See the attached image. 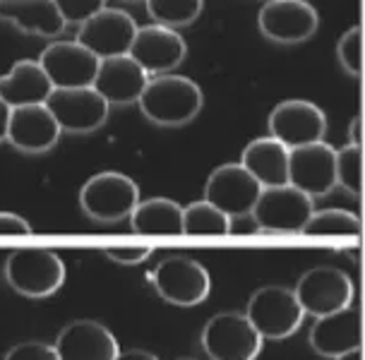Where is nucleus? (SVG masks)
<instances>
[{
	"mask_svg": "<svg viewBox=\"0 0 365 360\" xmlns=\"http://www.w3.org/2000/svg\"><path fill=\"white\" fill-rule=\"evenodd\" d=\"M0 22L43 38L61 36L68 27L53 0H0Z\"/></svg>",
	"mask_w": 365,
	"mask_h": 360,
	"instance_id": "412c9836",
	"label": "nucleus"
},
{
	"mask_svg": "<svg viewBox=\"0 0 365 360\" xmlns=\"http://www.w3.org/2000/svg\"><path fill=\"white\" fill-rule=\"evenodd\" d=\"M145 3L149 17L156 24H164L171 29L192 24L205 8V0H145Z\"/></svg>",
	"mask_w": 365,
	"mask_h": 360,
	"instance_id": "bb28decb",
	"label": "nucleus"
},
{
	"mask_svg": "<svg viewBox=\"0 0 365 360\" xmlns=\"http://www.w3.org/2000/svg\"><path fill=\"white\" fill-rule=\"evenodd\" d=\"M363 231L361 216L346 209H322L312 212L310 219L305 221L303 233L308 235H354L358 238Z\"/></svg>",
	"mask_w": 365,
	"mask_h": 360,
	"instance_id": "a878e982",
	"label": "nucleus"
},
{
	"mask_svg": "<svg viewBox=\"0 0 365 360\" xmlns=\"http://www.w3.org/2000/svg\"><path fill=\"white\" fill-rule=\"evenodd\" d=\"M180 360H192V358H180Z\"/></svg>",
	"mask_w": 365,
	"mask_h": 360,
	"instance_id": "58836bf2",
	"label": "nucleus"
},
{
	"mask_svg": "<svg viewBox=\"0 0 365 360\" xmlns=\"http://www.w3.org/2000/svg\"><path fill=\"white\" fill-rule=\"evenodd\" d=\"M336 58L346 75L356 77V80L363 75V29H361V24H354V27L341 34V38H339V43H336Z\"/></svg>",
	"mask_w": 365,
	"mask_h": 360,
	"instance_id": "c85d7f7f",
	"label": "nucleus"
},
{
	"mask_svg": "<svg viewBox=\"0 0 365 360\" xmlns=\"http://www.w3.org/2000/svg\"><path fill=\"white\" fill-rule=\"evenodd\" d=\"M259 31L274 43L293 46L315 36L319 15L308 0H267L257 15Z\"/></svg>",
	"mask_w": 365,
	"mask_h": 360,
	"instance_id": "9d476101",
	"label": "nucleus"
},
{
	"mask_svg": "<svg viewBox=\"0 0 365 360\" xmlns=\"http://www.w3.org/2000/svg\"><path fill=\"white\" fill-rule=\"evenodd\" d=\"M130 226L145 235H180L182 233V207L175 200L152 197L137 202L130 212Z\"/></svg>",
	"mask_w": 365,
	"mask_h": 360,
	"instance_id": "b1692460",
	"label": "nucleus"
},
{
	"mask_svg": "<svg viewBox=\"0 0 365 360\" xmlns=\"http://www.w3.org/2000/svg\"><path fill=\"white\" fill-rule=\"evenodd\" d=\"M128 56L133 58L149 77H156V75L173 72L178 68L187 56V46H185V38L175 29L154 22V24H147V27H137Z\"/></svg>",
	"mask_w": 365,
	"mask_h": 360,
	"instance_id": "ddd939ff",
	"label": "nucleus"
},
{
	"mask_svg": "<svg viewBox=\"0 0 365 360\" xmlns=\"http://www.w3.org/2000/svg\"><path fill=\"white\" fill-rule=\"evenodd\" d=\"M267 128L274 140L284 147L296 149L303 144L319 142L327 135V115L324 110L305 99H289L274 106L267 118Z\"/></svg>",
	"mask_w": 365,
	"mask_h": 360,
	"instance_id": "9b49d317",
	"label": "nucleus"
},
{
	"mask_svg": "<svg viewBox=\"0 0 365 360\" xmlns=\"http://www.w3.org/2000/svg\"><path fill=\"white\" fill-rule=\"evenodd\" d=\"M51 91L53 84L38 61H17L10 72L0 75V101H5L10 108L46 103Z\"/></svg>",
	"mask_w": 365,
	"mask_h": 360,
	"instance_id": "5701e85b",
	"label": "nucleus"
},
{
	"mask_svg": "<svg viewBox=\"0 0 365 360\" xmlns=\"http://www.w3.org/2000/svg\"><path fill=\"white\" fill-rule=\"evenodd\" d=\"M63 130L46 103L10 108L8 140L22 154H46L56 147Z\"/></svg>",
	"mask_w": 365,
	"mask_h": 360,
	"instance_id": "6ab92c4d",
	"label": "nucleus"
},
{
	"mask_svg": "<svg viewBox=\"0 0 365 360\" xmlns=\"http://www.w3.org/2000/svg\"><path fill=\"white\" fill-rule=\"evenodd\" d=\"M231 228L233 219L212 202L200 200L182 207V233L185 235H228Z\"/></svg>",
	"mask_w": 365,
	"mask_h": 360,
	"instance_id": "393cba45",
	"label": "nucleus"
},
{
	"mask_svg": "<svg viewBox=\"0 0 365 360\" xmlns=\"http://www.w3.org/2000/svg\"><path fill=\"white\" fill-rule=\"evenodd\" d=\"M125 3H145V0H125Z\"/></svg>",
	"mask_w": 365,
	"mask_h": 360,
	"instance_id": "4c0bfd02",
	"label": "nucleus"
},
{
	"mask_svg": "<svg viewBox=\"0 0 365 360\" xmlns=\"http://www.w3.org/2000/svg\"><path fill=\"white\" fill-rule=\"evenodd\" d=\"M245 317L264 341H282L301 329L305 312L293 288L262 286L247 300Z\"/></svg>",
	"mask_w": 365,
	"mask_h": 360,
	"instance_id": "7ed1b4c3",
	"label": "nucleus"
},
{
	"mask_svg": "<svg viewBox=\"0 0 365 360\" xmlns=\"http://www.w3.org/2000/svg\"><path fill=\"white\" fill-rule=\"evenodd\" d=\"M3 277L15 293L24 298H51L68 279L65 262L58 252L46 247H19L10 252L3 264Z\"/></svg>",
	"mask_w": 365,
	"mask_h": 360,
	"instance_id": "f03ea898",
	"label": "nucleus"
},
{
	"mask_svg": "<svg viewBox=\"0 0 365 360\" xmlns=\"http://www.w3.org/2000/svg\"><path fill=\"white\" fill-rule=\"evenodd\" d=\"M312 212V197L286 182L279 187H264L250 216L262 233H303Z\"/></svg>",
	"mask_w": 365,
	"mask_h": 360,
	"instance_id": "0eeeda50",
	"label": "nucleus"
},
{
	"mask_svg": "<svg viewBox=\"0 0 365 360\" xmlns=\"http://www.w3.org/2000/svg\"><path fill=\"white\" fill-rule=\"evenodd\" d=\"M103 254L115 262V264H123V267H135V264H142L152 257V247H106Z\"/></svg>",
	"mask_w": 365,
	"mask_h": 360,
	"instance_id": "2f4dec72",
	"label": "nucleus"
},
{
	"mask_svg": "<svg viewBox=\"0 0 365 360\" xmlns=\"http://www.w3.org/2000/svg\"><path fill=\"white\" fill-rule=\"evenodd\" d=\"M289 147L272 135L252 140L240 154V166L252 175L259 187H279L289 182Z\"/></svg>",
	"mask_w": 365,
	"mask_h": 360,
	"instance_id": "4be33fe9",
	"label": "nucleus"
},
{
	"mask_svg": "<svg viewBox=\"0 0 365 360\" xmlns=\"http://www.w3.org/2000/svg\"><path fill=\"white\" fill-rule=\"evenodd\" d=\"M46 108L53 113L63 133L89 135L99 130L108 118V101L94 87L53 89L46 99Z\"/></svg>",
	"mask_w": 365,
	"mask_h": 360,
	"instance_id": "1a4fd4ad",
	"label": "nucleus"
},
{
	"mask_svg": "<svg viewBox=\"0 0 365 360\" xmlns=\"http://www.w3.org/2000/svg\"><path fill=\"white\" fill-rule=\"evenodd\" d=\"M140 202V185L120 171H101L80 190V207L91 221L115 224L128 219Z\"/></svg>",
	"mask_w": 365,
	"mask_h": 360,
	"instance_id": "20e7f679",
	"label": "nucleus"
},
{
	"mask_svg": "<svg viewBox=\"0 0 365 360\" xmlns=\"http://www.w3.org/2000/svg\"><path fill=\"white\" fill-rule=\"evenodd\" d=\"M334 360H363V349H356V351H349L344 356H339Z\"/></svg>",
	"mask_w": 365,
	"mask_h": 360,
	"instance_id": "e433bc0d",
	"label": "nucleus"
},
{
	"mask_svg": "<svg viewBox=\"0 0 365 360\" xmlns=\"http://www.w3.org/2000/svg\"><path fill=\"white\" fill-rule=\"evenodd\" d=\"M336 149L319 140L289 152V185L298 187L308 197H324L336 187L334 173Z\"/></svg>",
	"mask_w": 365,
	"mask_h": 360,
	"instance_id": "4468645a",
	"label": "nucleus"
},
{
	"mask_svg": "<svg viewBox=\"0 0 365 360\" xmlns=\"http://www.w3.org/2000/svg\"><path fill=\"white\" fill-rule=\"evenodd\" d=\"M53 3L63 15L65 24H75V27H80L94 12L106 8V0H53Z\"/></svg>",
	"mask_w": 365,
	"mask_h": 360,
	"instance_id": "c756f323",
	"label": "nucleus"
},
{
	"mask_svg": "<svg viewBox=\"0 0 365 360\" xmlns=\"http://www.w3.org/2000/svg\"><path fill=\"white\" fill-rule=\"evenodd\" d=\"M5 360H61L56 349L43 341H27L8 351Z\"/></svg>",
	"mask_w": 365,
	"mask_h": 360,
	"instance_id": "7c9ffc66",
	"label": "nucleus"
},
{
	"mask_svg": "<svg viewBox=\"0 0 365 360\" xmlns=\"http://www.w3.org/2000/svg\"><path fill=\"white\" fill-rule=\"evenodd\" d=\"M137 106L149 123L178 128L200 115L202 106H205V94H202L200 84L192 82L190 77L166 72V75L149 77L140 99H137Z\"/></svg>",
	"mask_w": 365,
	"mask_h": 360,
	"instance_id": "f257e3e1",
	"label": "nucleus"
},
{
	"mask_svg": "<svg viewBox=\"0 0 365 360\" xmlns=\"http://www.w3.org/2000/svg\"><path fill=\"white\" fill-rule=\"evenodd\" d=\"M298 303H301L305 315L322 317L329 312H336L341 307H349L354 303L356 288L354 281L339 267H312L298 279L296 288Z\"/></svg>",
	"mask_w": 365,
	"mask_h": 360,
	"instance_id": "6e6552de",
	"label": "nucleus"
},
{
	"mask_svg": "<svg viewBox=\"0 0 365 360\" xmlns=\"http://www.w3.org/2000/svg\"><path fill=\"white\" fill-rule=\"evenodd\" d=\"M53 349L61 360H115L120 344L115 334L96 319H75L63 326Z\"/></svg>",
	"mask_w": 365,
	"mask_h": 360,
	"instance_id": "a211bd4d",
	"label": "nucleus"
},
{
	"mask_svg": "<svg viewBox=\"0 0 365 360\" xmlns=\"http://www.w3.org/2000/svg\"><path fill=\"white\" fill-rule=\"evenodd\" d=\"M115 360H159V358H156L154 353H149V351L133 349V351H120Z\"/></svg>",
	"mask_w": 365,
	"mask_h": 360,
	"instance_id": "f704fd0d",
	"label": "nucleus"
},
{
	"mask_svg": "<svg viewBox=\"0 0 365 360\" xmlns=\"http://www.w3.org/2000/svg\"><path fill=\"white\" fill-rule=\"evenodd\" d=\"M34 228L27 219L12 212H0V235H31Z\"/></svg>",
	"mask_w": 365,
	"mask_h": 360,
	"instance_id": "473e14b6",
	"label": "nucleus"
},
{
	"mask_svg": "<svg viewBox=\"0 0 365 360\" xmlns=\"http://www.w3.org/2000/svg\"><path fill=\"white\" fill-rule=\"evenodd\" d=\"M8 123H10V106L5 101H0V142H5V137H8Z\"/></svg>",
	"mask_w": 365,
	"mask_h": 360,
	"instance_id": "c9c22d12",
	"label": "nucleus"
},
{
	"mask_svg": "<svg viewBox=\"0 0 365 360\" xmlns=\"http://www.w3.org/2000/svg\"><path fill=\"white\" fill-rule=\"evenodd\" d=\"M147 82L149 75L125 53L101 58L91 87L108 101V106H128V103H137Z\"/></svg>",
	"mask_w": 365,
	"mask_h": 360,
	"instance_id": "aec40b11",
	"label": "nucleus"
},
{
	"mask_svg": "<svg viewBox=\"0 0 365 360\" xmlns=\"http://www.w3.org/2000/svg\"><path fill=\"white\" fill-rule=\"evenodd\" d=\"M308 341L317 356L329 360L349 351L363 349V310L358 305H349L317 317Z\"/></svg>",
	"mask_w": 365,
	"mask_h": 360,
	"instance_id": "f3484780",
	"label": "nucleus"
},
{
	"mask_svg": "<svg viewBox=\"0 0 365 360\" xmlns=\"http://www.w3.org/2000/svg\"><path fill=\"white\" fill-rule=\"evenodd\" d=\"M349 144H361L363 147V115H356L349 125Z\"/></svg>",
	"mask_w": 365,
	"mask_h": 360,
	"instance_id": "72a5a7b5",
	"label": "nucleus"
},
{
	"mask_svg": "<svg viewBox=\"0 0 365 360\" xmlns=\"http://www.w3.org/2000/svg\"><path fill=\"white\" fill-rule=\"evenodd\" d=\"M259 192V182L240 163H224L214 168L205 182V200L231 219L250 216Z\"/></svg>",
	"mask_w": 365,
	"mask_h": 360,
	"instance_id": "2eb2a0df",
	"label": "nucleus"
},
{
	"mask_svg": "<svg viewBox=\"0 0 365 360\" xmlns=\"http://www.w3.org/2000/svg\"><path fill=\"white\" fill-rule=\"evenodd\" d=\"M99 61L101 58H96L77 41H53L38 56V65L43 68L53 89L91 87Z\"/></svg>",
	"mask_w": 365,
	"mask_h": 360,
	"instance_id": "dca6fc26",
	"label": "nucleus"
},
{
	"mask_svg": "<svg viewBox=\"0 0 365 360\" xmlns=\"http://www.w3.org/2000/svg\"><path fill=\"white\" fill-rule=\"evenodd\" d=\"M336 185H341L351 197H361L363 192V147L344 144L334 154Z\"/></svg>",
	"mask_w": 365,
	"mask_h": 360,
	"instance_id": "cd10ccee",
	"label": "nucleus"
},
{
	"mask_svg": "<svg viewBox=\"0 0 365 360\" xmlns=\"http://www.w3.org/2000/svg\"><path fill=\"white\" fill-rule=\"evenodd\" d=\"M135 31L137 24L133 15L106 5V8L94 12L77 27L75 41L82 43L96 58H113L128 53L130 46H133Z\"/></svg>",
	"mask_w": 365,
	"mask_h": 360,
	"instance_id": "f8f14e48",
	"label": "nucleus"
},
{
	"mask_svg": "<svg viewBox=\"0 0 365 360\" xmlns=\"http://www.w3.org/2000/svg\"><path fill=\"white\" fill-rule=\"evenodd\" d=\"M262 344L245 312H219L202 329V349L210 360H257Z\"/></svg>",
	"mask_w": 365,
	"mask_h": 360,
	"instance_id": "39448f33",
	"label": "nucleus"
},
{
	"mask_svg": "<svg viewBox=\"0 0 365 360\" xmlns=\"http://www.w3.org/2000/svg\"><path fill=\"white\" fill-rule=\"evenodd\" d=\"M154 288L166 303L175 307L202 305L212 293V277L202 262L173 254L156 264Z\"/></svg>",
	"mask_w": 365,
	"mask_h": 360,
	"instance_id": "423d86ee",
	"label": "nucleus"
}]
</instances>
